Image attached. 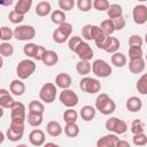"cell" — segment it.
I'll return each instance as SVG.
<instances>
[{
	"mask_svg": "<svg viewBox=\"0 0 147 147\" xmlns=\"http://www.w3.org/2000/svg\"><path fill=\"white\" fill-rule=\"evenodd\" d=\"M15 147H29L28 145H25V144H18L17 146H15Z\"/></svg>",
	"mask_w": 147,
	"mask_h": 147,
	"instance_id": "cell-58",
	"label": "cell"
},
{
	"mask_svg": "<svg viewBox=\"0 0 147 147\" xmlns=\"http://www.w3.org/2000/svg\"><path fill=\"white\" fill-rule=\"evenodd\" d=\"M78 9L83 13H87L92 7H93V1L92 0H78L76 2Z\"/></svg>",
	"mask_w": 147,
	"mask_h": 147,
	"instance_id": "cell-42",
	"label": "cell"
},
{
	"mask_svg": "<svg viewBox=\"0 0 147 147\" xmlns=\"http://www.w3.org/2000/svg\"><path fill=\"white\" fill-rule=\"evenodd\" d=\"M113 21V23H114V26H115V30H123L124 28H125V25H126V22H125V18L123 17V16H121V17H117V18H115V20H111Z\"/></svg>",
	"mask_w": 147,
	"mask_h": 147,
	"instance_id": "cell-52",
	"label": "cell"
},
{
	"mask_svg": "<svg viewBox=\"0 0 147 147\" xmlns=\"http://www.w3.org/2000/svg\"><path fill=\"white\" fill-rule=\"evenodd\" d=\"M57 94V86L53 83H45L39 91V99L44 103H52L55 101Z\"/></svg>",
	"mask_w": 147,
	"mask_h": 147,
	"instance_id": "cell-3",
	"label": "cell"
},
{
	"mask_svg": "<svg viewBox=\"0 0 147 147\" xmlns=\"http://www.w3.org/2000/svg\"><path fill=\"white\" fill-rule=\"evenodd\" d=\"M45 140H46L45 132L42 130H40V129H34L29 133V141L33 146H37V147L44 146L45 145Z\"/></svg>",
	"mask_w": 147,
	"mask_h": 147,
	"instance_id": "cell-13",
	"label": "cell"
},
{
	"mask_svg": "<svg viewBox=\"0 0 147 147\" xmlns=\"http://www.w3.org/2000/svg\"><path fill=\"white\" fill-rule=\"evenodd\" d=\"M53 40L56 44H63L68 40V37L65 34H63L59 29H55L54 32H53Z\"/></svg>",
	"mask_w": 147,
	"mask_h": 147,
	"instance_id": "cell-50",
	"label": "cell"
},
{
	"mask_svg": "<svg viewBox=\"0 0 147 147\" xmlns=\"http://www.w3.org/2000/svg\"><path fill=\"white\" fill-rule=\"evenodd\" d=\"M100 29L102 30L103 33H106V34H108V36L113 34V33L116 31V30H115V26H114V23H113V21H111L110 18H107V20L102 21L101 24H100Z\"/></svg>",
	"mask_w": 147,
	"mask_h": 147,
	"instance_id": "cell-35",
	"label": "cell"
},
{
	"mask_svg": "<svg viewBox=\"0 0 147 147\" xmlns=\"http://www.w3.org/2000/svg\"><path fill=\"white\" fill-rule=\"evenodd\" d=\"M132 142L134 144L136 147H144L147 145V136L145 133H138L133 134Z\"/></svg>",
	"mask_w": 147,
	"mask_h": 147,
	"instance_id": "cell-40",
	"label": "cell"
},
{
	"mask_svg": "<svg viewBox=\"0 0 147 147\" xmlns=\"http://www.w3.org/2000/svg\"><path fill=\"white\" fill-rule=\"evenodd\" d=\"M110 61H111V64H114L116 68H123L127 63L126 56L121 52H117V53L113 54L111 57H110Z\"/></svg>",
	"mask_w": 147,
	"mask_h": 147,
	"instance_id": "cell-27",
	"label": "cell"
},
{
	"mask_svg": "<svg viewBox=\"0 0 147 147\" xmlns=\"http://www.w3.org/2000/svg\"><path fill=\"white\" fill-rule=\"evenodd\" d=\"M116 147H131L130 144L126 141V140H118L117 144H116Z\"/></svg>",
	"mask_w": 147,
	"mask_h": 147,
	"instance_id": "cell-55",
	"label": "cell"
},
{
	"mask_svg": "<svg viewBox=\"0 0 147 147\" xmlns=\"http://www.w3.org/2000/svg\"><path fill=\"white\" fill-rule=\"evenodd\" d=\"M110 39H111L110 36H108V34H106V33H102V34H100V36L94 40V42H95V45H96L98 48L106 51V48L108 47V45H109V42H110Z\"/></svg>",
	"mask_w": 147,
	"mask_h": 147,
	"instance_id": "cell-30",
	"label": "cell"
},
{
	"mask_svg": "<svg viewBox=\"0 0 147 147\" xmlns=\"http://www.w3.org/2000/svg\"><path fill=\"white\" fill-rule=\"evenodd\" d=\"M146 61H147V54H146Z\"/></svg>",
	"mask_w": 147,
	"mask_h": 147,
	"instance_id": "cell-60",
	"label": "cell"
},
{
	"mask_svg": "<svg viewBox=\"0 0 147 147\" xmlns=\"http://www.w3.org/2000/svg\"><path fill=\"white\" fill-rule=\"evenodd\" d=\"M123 9H122V6L118 5V3H111L109 9L107 10V15L110 20H115L117 17H121L123 16Z\"/></svg>",
	"mask_w": 147,
	"mask_h": 147,
	"instance_id": "cell-28",
	"label": "cell"
},
{
	"mask_svg": "<svg viewBox=\"0 0 147 147\" xmlns=\"http://www.w3.org/2000/svg\"><path fill=\"white\" fill-rule=\"evenodd\" d=\"M102 30L100 29V26L98 25H92V30H91V37H92V40H95L100 34H102Z\"/></svg>",
	"mask_w": 147,
	"mask_h": 147,
	"instance_id": "cell-54",
	"label": "cell"
},
{
	"mask_svg": "<svg viewBox=\"0 0 147 147\" xmlns=\"http://www.w3.org/2000/svg\"><path fill=\"white\" fill-rule=\"evenodd\" d=\"M116 110V103H115V101L113 100V99H110L109 101H108V103L103 107V109L100 111L102 115H110V114H113L114 111Z\"/></svg>",
	"mask_w": 147,
	"mask_h": 147,
	"instance_id": "cell-49",
	"label": "cell"
},
{
	"mask_svg": "<svg viewBox=\"0 0 147 147\" xmlns=\"http://www.w3.org/2000/svg\"><path fill=\"white\" fill-rule=\"evenodd\" d=\"M64 133L69 138H76L79 134V126L77 123H68L64 126Z\"/></svg>",
	"mask_w": 147,
	"mask_h": 147,
	"instance_id": "cell-32",
	"label": "cell"
},
{
	"mask_svg": "<svg viewBox=\"0 0 147 147\" xmlns=\"http://www.w3.org/2000/svg\"><path fill=\"white\" fill-rule=\"evenodd\" d=\"M145 60L144 59H137V60H130L129 61V70L132 74H141L145 70Z\"/></svg>",
	"mask_w": 147,
	"mask_h": 147,
	"instance_id": "cell-21",
	"label": "cell"
},
{
	"mask_svg": "<svg viewBox=\"0 0 147 147\" xmlns=\"http://www.w3.org/2000/svg\"><path fill=\"white\" fill-rule=\"evenodd\" d=\"M26 111H25V106L16 101L14 106L10 108V122H16V123H25L26 121Z\"/></svg>",
	"mask_w": 147,
	"mask_h": 147,
	"instance_id": "cell-8",
	"label": "cell"
},
{
	"mask_svg": "<svg viewBox=\"0 0 147 147\" xmlns=\"http://www.w3.org/2000/svg\"><path fill=\"white\" fill-rule=\"evenodd\" d=\"M145 42H146V44H147V33H146V34H145Z\"/></svg>",
	"mask_w": 147,
	"mask_h": 147,
	"instance_id": "cell-59",
	"label": "cell"
},
{
	"mask_svg": "<svg viewBox=\"0 0 147 147\" xmlns=\"http://www.w3.org/2000/svg\"><path fill=\"white\" fill-rule=\"evenodd\" d=\"M119 46H121V44H119V40H118L116 37H111V39H110V42H109L108 47L106 48V52L113 55V54H115V53H117V52H118V49H119Z\"/></svg>",
	"mask_w": 147,
	"mask_h": 147,
	"instance_id": "cell-41",
	"label": "cell"
},
{
	"mask_svg": "<svg viewBox=\"0 0 147 147\" xmlns=\"http://www.w3.org/2000/svg\"><path fill=\"white\" fill-rule=\"evenodd\" d=\"M36 37V29L32 25L22 24L14 29V38L20 41H29Z\"/></svg>",
	"mask_w": 147,
	"mask_h": 147,
	"instance_id": "cell-2",
	"label": "cell"
},
{
	"mask_svg": "<svg viewBox=\"0 0 147 147\" xmlns=\"http://www.w3.org/2000/svg\"><path fill=\"white\" fill-rule=\"evenodd\" d=\"M41 62H42L46 67H53V65H55V64L59 62V55H57L56 52L51 51V49H47V51L45 52V54L42 55Z\"/></svg>",
	"mask_w": 147,
	"mask_h": 147,
	"instance_id": "cell-17",
	"label": "cell"
},
{
	"mask_svg": "<svg viewBox=\"0 0 147 147\" xmlns=\"http://www.w3.org/2000/svg\"><path fill=\"white\" fill-rule=\"evenodd\" d=\"M91 30H92V24H86V25L83 26V29H82V37L85 40H92Z\"/></svg>",
	"mask_w": 147,
	"mask_h": 147,
	"instance_id": "cell-53",
	"label": "cell"
},
{
	"mask_svg": "<svg viewBox=\"0 0 147 147\" xmlns=\"http://www.w3.org/2000/svg\"><path fill=\"white\" fill-rule=\"evenodd\" d=\"M144 147H145V146H144Z\"/></svg>",
	"mask_w": 147,
	"mask_h": 147,
	"instance_id": "cell-61",
	"label": "cell"
},
{
	"mask_svg": "<svg viewBox=\"0 0 147 147\" xmlns=\"http://www.w3.org/2000/svg\"><path fill=\"white\" fill-rule=\"evenodd\" d=\"M142 44H144V40L142 38L139 36V34H132L130 36L129 38V45L130 47H142Z\"/></svg>",
	"mask_w": 147,
	"mask_h": 147,
	"instance_id": "cell-47",
	"label": "cell"
},
{
	"mask_svg": "<svg viewBox=\"0 0 147 147\" xmlns=\"http://www.w3.org/2000/svg\"><path fill=\"white\" fill-rule=\"evenodd\" d=\"M51 11H52V6L48 1H39L36 6V14L40 17H45L52 14Z\"/></svg>",
	"mask_w": 147,
	"mask_h": 147,
	"instance_id": "cell-22",
	"label": "cell"
},
{
	"mask_svg": "<svg viewBox=\"0 0 147 147\" xmlns=\"http://www.w3.org/2000/svg\"><path fill=\"white\" fill-rule=\"evenodd\" d=\"M42 147H60L57 144H55V142H46Z\"/></svg>",
	"mask_w": 147,
	"mask_h": 147,
	"instance_id": "cell-56",
	"label": "cell"
},
{
	"mask_svg": "<svg viewBox=\"0 0 147 147\" xmlns=\"http://www.w3.org/2000/svg\"><path fill=\"white\" fill-rule=\"evenodd\" d=\"M59 99L61 101V103L63 106H65L67 108H74L78 105V95L76 94V92H74L72 90L68 88V90H62V92L59 95Z\"/></svg>",
	"mask_w": 147,
	"mask_h": 147,
	"instance_id": "cell-10",
	"label": "cell"
},
{
	"mask_svg": "<svg viewBox=\"0 0 147 147\" xmlns=\"http://www.w3.org/2000/svg\"><path fill=\"white\" fill-rule=\"evenodd\" d=\"M131 132L133 134L138 133H145V124L141 119H134L131 123Z\"/></svg>",
	"mask_w": 147,
	"mask_h": 147,
	"instance_id": "cell-39",
	"label": "cell"
},
{
	"mask_svg": "<svg viewBox=\"0 0 147 147\" xmlns=\"http://www.w3.org/2000/svg\"><path fill=\"white\" fill-rule=\"evenodd\" d=\"M71 83H72L71 76L67 72H60L55 77V85L62 90H68L71 86Z\"/></svg>",
	"mask_w": 147,
	"mask_h": 147,
	"instance_id": "cell-15",
	"label": "cell"
},
{
	"mask_svg": "<svg viewBox=\"0 0 147 147\" xmlns=\"http://www.w3.org/2000/svg\"><path fill=\"white\" fill-rule=\"evenodd\" d=\"M125 107L129 111H132V113H136V111H139L141 108H142V101L140 98L138 96H130L127 98L126 102H125Z\"/></svg>",
	"mask_w": 147,
	"mask_h": 147,
	"instance_id": "cell-18",
	"label": "cell"
},
{
	"mask_svg": "<svg viewBox=\"0 0 147 147\" xmlns=\"http://www.w3.org/2000/svg\"><path fill=\"white\" fill-rule=\"evenodd\" d=\"M28 109H29V113H31V114L44 115L45 106H44V102H41V101L32 100V101H30V103L28 106Z\"/></svg>",
	"mask_w": 147,
	"mask_h": 147,
	"instance_id": "cell-26",
	"label": "cell"
},
{
	"mask_svg": "<svg viewBox=\"0 0 147 147\" xmlns=\"http://www.w3.org/2000/svg\"><path fill=\"white\" fill-rule=\"evenodd\" d=\"M0 54L2 57H9L14 54V46L9 41H2L0 44Z\"/></svg>",
	"mask_w": 147,
	"mask_h": 147,
	"instance_id": "cell-33",
	"label": "cell"
},
{
	"mask_svg": "<svg viewBox=\"0 0 147 147\" xmlns=\"http://www.w3.org/2000/svg\"><path fill=\"white\" fill-rule=\"evenodd\" d=\"M79 114H80V117H82L84 121L90 122V121H92V119L95 117L96 109H95V107H92V106L86 105V106H84V107L80 109Z\"/></svg>",
	"mask_w": 147,
	"mask_h": 147,
	"instance_id": "cell-24",
	"label": "cell"
},
{
	"mask_svg": "<svg viewBox=\"0 0 147 147\" xmlns=\"http://www.w3.org/2000/svg\"><path fill=\"white\" fill-rule=\"evenodd\" d=\"M24 134V123H16V122H10L9 127L7 129L6 136L7 139L10 141H18L23 138Z\"/></svg>",
	"mask_w": 147,
	"mask_h": 147,
	"instance_id": "cell-9",
	"label": "cell"
},
{
	"mask_svg": "<svg viewBox=\"0 0 147 147\" xmlns=\"http://www.w3.org/2000/svg\"><path fill=\"white\" fill-rule=\"evenodd\" d=\"M46 131L51 137H59L62 134L63 129L61 126V124L56 121H49L46 125Z\"/></svg>",
	"mask_w": 147,
	"mask_h": 147,
	"instance_id": "cell-20",
	"label": "cell"
},
{
	"mask_svg": "<svg viewBox=\"0 0 147 147\" xmlns=\"http://www.w3.org/2000/svg\"><path fill=\"white\" fill-rule=\"evenodd\" d=\"M109 7H110V3H109V1H107V0H94V1H93V8L96 9L98 11L108 10Z\"/></svg>",
	"mask_w": 147,
	"mask_h": 147,
	"instance_id": "cell-43",
	"label": "cell"
},
{
	"mask_svg": "<svg viewBox=\"0 0 147 147\" xmlns=\"http://www.w3.org/2000/svg\"><path fill=\"white\" fill-rule=\"evenodd\" d=\"M11 38H14V30H11L10 28L3 25L0 29V39L2 41H9Z\"/></svg>",
	"mask_w": 147,
	"mask_h": 147,
	"instance_id": "cell-38",
	"label": "cell"
},
{
	"mask_svg": "<svg viewBox=\"0 0 147 147\" xmlns=\"http://www.w3.org/2000/svg\"><path fill=\"white\" fill-rule=\"evenodd\" d=\"M82 41H83L82 37H78V36L70 37V39L68 40V47H69V49H70L71 52H74V53H75V51H76V49H77V47L82 44Z\"/></svg>",
	"mask_w": 147,
	"mask_h": 147,
	"instance_id": "cell-44",
	"label": "cell"
},
{
	"mask_svg": "<svg viewBox=\"0 0 147 147\" xmlns=\"http://www.w3.org/2000/svg\"><path fill=\"white\" fill-rule=\"evenodd\" d=\"M57 29H59L63 34H65L68 38H69V37L71 36V33H72V25H71L70 23H68V22H65V23L59 25Z\"/></svg>",
	"mask_w": 147,
	"mask_h": 147,
	"instance_id": "cell-51",
	"label": "cell"
},
{
	"mask_svg": "<svg viewBox=\"0 0 147 147\" xmlns=\"http://www.w3.org/2000/svg\"><path fill=\"white\" fill-rule=\"evenodd\" d=\"M75 53L77 54L79 60H83V61H90L93 57V49L86 41H82V44L77 47Z\"/></svg>",
	"mask_w": 147,
	"mask_h": 147,
	"instance_id": "cell-12",
	"label": "cell"
},
{
	"mask_svg": "<svg viewBox=\"0 0 147 147\" xmlns=\"http://www.w3.org/2000/svg\"><path fill=\"white\" fill-rule=\"evenodd\" d=\"M16 101L13 99V96L9 94V92L6 88H0V106L1 108L10 109Z\"/></svg>",
	"mask_w": 147,
	"mask_h": 147,
	"instance_id": "cell-16",
	"label": "cell"
},
{
	"mask_svg": "<svg viewBox=\"0 0 147 147\" xmlns=\"http://www.w3.org/2000/svg\"><path fill=\"white\" fill-rule=\"evenodd\" d=\"M63 119L67 124L68 123H76L78 119V113L76 110H74V108H68L63 113Z\"/></svg>",
	"mask_w": 147,
	"mask_h": 147,
	"instance_id": "cell-37",
	"label": "cell"
},
{
	"mask_svg": "<svg viewBox=\"0 0 147 147\" xmlns=\"http://www.w3.org/2000/svg\"><path fill=\"white\" fill-rule=\"evenodd\" d=\"M3 140H5V133H3V132H1V140H0V144H2V142H3Z\"/></svg>",
	"mask_w": 147,
	"mask_h": 147,
	"instance_id": "cell-57",
	"label": "cell"
},
{
	"mask_svg": "<svg viewBox=\"0 0 147 147\" xmlns=\"http://www.w3.org/2000/svg\"><path fill=\"white\" fill-rule=\"evenodd\" d=\"M91 70H92V64L90 63V61L79 60V61L77 62V64H76V71H77L79 75L84 76V77H86V76L91 72Z\"/></svg>",
	"mask_w": 147,
	"mask_h": 147,
	"instance_id": "cell-25",
	"label": "cell"
},
{
	"mask_svg": "<svg viewBox=\"0 0 147 147\" xmlns=\"http://www.w3.org/2000/svg\"><path fill=\"white\" fill-rule=\"evenodd\" d=\"M119 138L115 133H109L106 134L96 140V147H116L117 141Z\"/></svg>",
	"mask_w": 147,
	"mask_h": 147,
	"instance_id": "cell-14",
	"label": "cell"
},
{
	"mask_svg": "<svg viewBox=\"0 0 147 147\" xmlns=\"http://www.w3.org/2000/svg\"><path fill=\"white\" fill-rule=\"evenodd\" d=\"M136 88L140 94L142 95L147 94V74H144L140 76V78L136 84Z\"/></svg>",
	"mask_w": 147,
	"mask_h": 147,
	"instance_id": "cell-34",
	"label": "cell"
},
{
	"mask_svg": "<svg viewBox=\"0 0 147 147\" xmlns=\"http://www.w3.org/2000/svg\"><path fill=\"white\" fill-rule=\"evenodd\" d=\"M26 122L30 126L32 127H38L42 124V115H37V114H31L28 113L26 116Z\"/></svg>",
	"mask_w": 147,
	"mask_h": 147,
	"instance_id": "cell-31",
	"label": "cell"
},
{
	"mask_svg": "<svg viewBox=\"0 0 147 147\" xmlns=\"http://www.w3.org/2000/svg\"><path fill=\"white\" fill-rule=\"evenodd\" d=\"M132 18L133 22L138 25H142L147 23V6L142 3L134 6L132 10Z\"/></svg>",
	"mask_w": 147,
	"mask_h": 147,
	"instance_id": "cell-11",
	"label": "cell"
},
{
	"mask_svg": "<svg viewBox=\"0 0 147 147\" xmlns=\"http://www.w3.org/2000/svg\"><path fill=\"white\" fill-rule=\"evenodd\" d=\"M65 18H67V15L61 9H56V10L52 11V14H51V21L54 24H57V25H61V24L65 23Z\"/></svg>",
	"mask_w": 147,
	"mask_h": 147,
	"instance_id": "cell-29",
	"label": "cell"
},
{
	"mask_svg": "<svg viewBox=\"0 0 147 147\" xmlns=\"http://www.w3.org/2000/svg\"><path fill=\"white\" fill-rule=\"evenodd\" d=\"M47 49L40 45L33 44V42H28L26 45H24L23 47V53L24 55H26L28 57H32L37 61H41L42 55L45 54Z\"/></svg>",
	"mask_w": 147,
	"mask_h": 147,
	"instance_id": "cell-7",
	"label": "cell"
},
{
	"mask_svg": "<svg viewBox=\"0 0 147 147\" xmlns=\"http://www.w3.org/2000/svg\"><path fill=\"white\" fill-rule=\"evenodd\" d=\"M92 71L96 77L107 78L111 75L113 69L108 62H106L105 60L98 59V60H94V62L92 63Z\"/></svg>",
	"mask_w": 147,
	"mask_h": 147,
	"instance_id": "cell-4",
	"label": "cell"
},
{
	"mask_svg": "<svg viewBox=\"0 0 147 147\" xmlns=\"http://www.w3.org/2000/svg\"><path fill=\"white\" fill-rule=\"evenodd\" d=\"M36 68H37V65H36V62L33 60L24 59L21 62H18V64L16 67V75L22 80L28 79L29 77L32 76V74H34Z\"/></svg>",
	"mask_w": 147,
	"mask_h": 147,
	"instance_id": "cell-1",
	"label": "cell"
},
{
	"mask_svg": "<svg viewBox=\"0 0 147 147\" xmlns=\"http://www.w3.org/2000/svg\"><path fill=\"white\" fill-rule=\"evenodd\" d=\"M106 129L109 132H113L115 134H123L127 131V124L123 119H119L117 117H110L105 123Z\"/></svg>",
	"mask_w": 147,
	"mask_h": 147,
	"instance_id": "cell-6",
	"label": "cell"
},
{
	"mask_svg": "<svg viewBox=\"0 0 147 147\" xmlns=\"http://www.w3.org/2000/svg\"><path fill=\"white\" fill-rule=\"evenodd\" d=\"M8 18H9V21H10L11 23H14V24H20V23L23 22L24 15H21V14H18L17 11H15V10L13 9L11 11H9Z\"/></svg>",
	"mask_w": 147,
	"mask_h": 147,
	"instance_id": "cell-48",
	"label": "cell"
},
{
	"mask_svg": "<svg viewBox=\"0 0 147 147\" xmlns=\"http://www.w3.org/2000/svg\"><path fill=\"white\" fill-rule=\"evenodd\" d=\"M9 90L14 95L21 96L25 92V85L22 82V79H14V80H11V83L9 85Z\"/></svg>",
	"mask_w": 147,
	"mask_h": 147,
	"instance_id": "cell-19",
	"label": "cell"
},
{
	"mask_svg": "<svg viewBox=\"0 0 147 147\" xmlns=\"http://www.w3.org/2000/svg\"><path fill=\"white\" fill-rule=\"evenodd\" d=\"M79 88L83 92H86L88 94H95L98 92H100L101 90V83L95 79V78H91V77H83L79 82Z\"/></svg>",
	"mask_w": 147,
	"mask_h": 147,
	"instance_id": "cell-5",
	"label": "cell"
},
{
	"mask_svg": "<svg viewBox=\"0 0 147 147\" xmlns=\"http://www.w3.org/2000/svg\"><path fill=\"white\" fill-rule=\"evenodd\" d=\"M109 100H110V98H109V95H108L107 93H101V94H99V95L96 96V99H95V109L99 110V111H101V110L103 109V107L108 103Z\"/></svg>",
	"mask_w": 147,
	"mask_h": 147,
	"instance_id": "cell-36",
	"label": "cell"
},
{
	"mask_svg": "<svg viewBox=\"0 0 147 147\" xmlns=\"http://www.w3.org/2000/svg\"><path fill=\"white\" fill-rule=\"evenodd\" d=\"M142 48L140 47H129V59L130 60H137L142 59Z\"/></svg>",
	"mask_w": 147,
	"mask_h": 147,
	"instance_id": "cell-46",
	"label": "cell"
},
{
	"mask_svg": "<svg viewBox=\"0 0 147 147\" xmlns=\"http://www.w3.org/2000/svg\"><path fill=\"white\" fill-rule=\"evenodd\" d=\"M57 3H59V7H60V9L62 11H69L76 5L75 0H59Z\"/></svg>",
	"mask_w": 147,
	"mask_h": 147,
	"instance_id": "cell-45",
	"label": "cell"
},
{
	"mask_svg": "<svg viewBox=\"0 0 147 147\" xmlns=\"http://www.w3.org/2000/svg\"><path fill=\"white\" fill-rule=\"evenodd\" d=\"M31 6H32V0H18L15 3L14 10L17 11L18 14H21V15H25V14L29 13Z\"/></svg>",
	"mask_w": 147,
	"mask_h": 147,
	"instance_id": "cell-23",
	"label": "cell"
}]
</instances>
